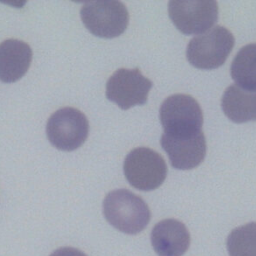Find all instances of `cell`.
Returning <instances> with one entry per match:
<instances>
[{"label": "cell", "mask_w": 256, "mask_h": 256, "mask_svg": "<svg viewBox=\"0 0 256 256\" xmlns=\"http://www.w3.org/2000/svg\"><path fill=\"white\" fill-rule=\"evenodd\" d=\"M103 214L114 228L131 235L143 231L151 219L145 201L128 189L109 192L103 201Z\"/></svg>", "instance_id": "6da1fadb"}, {"label": "cell", "mask_w": 256, "mask_h": 256, "mask_svg": "<svg viewBox=\"0 0 256 256\" xmlns=\"http://www.w3.org/2000/svg\"><path fill=\"white\" fill-rule=\"evenodd\" d=\"M234 46V36L223 26H215L193 37L187 45L186 57L198 69H216L222 66Z\"/></svg>", "instance_id": "7a4b0ae2"}, {"label": "cell", "mask_w": 256, "mask_h": 256, "mask_svg": "<svg viewBox=\"0 0 256 256\" xmlns=\"http://www.w3.org/2000/svg\"><path fill=\"white\" fill-rule=\"evenodd\" d=\"M159 120L165 134L190 135L202 131L203 113L192 96L174 94L162 102Z\"/></svg>", "instance_id": "3957f363"}, {"label": "cell", "mask_w": 256, "mask_h": 256, "mask_svg": "<svg viewBox=\"0 0 256 256\" xmlns=\"http://www.w3.org/2000/svg\"><path fill=\"white\" fill-rule=\"evenodd\" d=\"M123 171L131 186L141 191L155 190L167 176L163 157L148 147H137L125 157Z\"/></svg>", "instance_id": "277c9868"}, {"label": "cell", "mask_w": 256, "mask_h": 256, "mask_svg": "<svg viewBox=\"0 0 256 256\" xmlns=\"http://www.w3.org/2000/svg\"><path fill=\"white\" fill-rule=\"evenodd\" d=\"M84 26L95 36H120L129 23V13L120 1H93L83 4L80 10Z\"/></svg>", "instance_id": "5b68a950"}, {"label": "cell", "mask_w": 256, "mask_h": 256, "mask_svg": "<svg viewBox=\"0 0 256 256\" xmlns=\"http://www.w3.org/2000/svg\"><path fill=\"white\" fill-rule=\"evenodd\" d=\"M46 134L49 142L57 149L73 151L86 141L89 134V123L80 110L64 107L49 117Z\"/></svg>", "instance_id": "8992f818"}, {"label": "cell", "mask_w": 256, "mask_h": 256, "mask_svg": "<svg viewBox=\"0 0 256 256\" xmlns=\"http://www.w3.org/2000/svg\"><path fill=\"white\" fill-rule=\"evenodd\" d=\"M152 85L151 80L143 76L138 68H120L106 83V97L122 110H127L145 104Z\"/></svg>", "instance_id": "52a82bcc"}, {"label": "cell", "mask_w": 256, "mask_h": 256, "mask_svg": "<svg viewBox=\"0 0 256 256\" xmlns=\"http://www.w3.org/2000/svg\"><path fill=\"white\" fill-rule=\"evenodd\" d=\"M168 13L181 33L199 34L217 22L218 3L216 1H169Z\"/></svg>", "instance_id": "ba28073f"}, {"label": "cell", "mask_w": 256, "mask_h": 256, "mask_svg": "<svg viewBox=\"0 0 256 256\" xmlns=\"http://www.w3.org/2000/svg\"><path fill=\"white\" fill-rule=\"evenodd\" d=\"M160 144L166 152L172 167L190 170L199 166L206 156V139L202 131L190 135H169L163 133Z\"/></svg>", "instance_id": "9c48e42d"}, {"label": "cell", "mask_w": 256, "mask_h": 256, "mask_svg": "<svg viewBox=\"0 0 256 256\" xmlns=\"http://www.w3.org/2000/svg\"><path fill=\"white\" fill-rule=\"evenodd\" d=\"M151 244L158 256H182L189 248L190 234L176 219H164L151 231Z\"/></svg>", "instance_id": "30bf717a"}, {"label": "cell", "mask_w": 256, "mask_h": 256, "mask_svg": "<svg viewBox=\"0 0 256 256\" xmlns=\"http://www.w3.org/2000/svg\"><path fill=\"white\" fill-rule=\"evenodd\" d=\"M32 61L30 46L18 39H7L0 43V80L13 83L28 71Z\"/></svg>", "instance_id": "8fae6325"}, {"label": "cell", "mask_w": 256, "mask_h": 256, "mask_svg": "<svg viewBox=\"0 0 256 256\" xmlns=\"http://www.w3.org/2000/svg\"><path fill=\"white\" fill-rule=\"evenodd\" d=\"M221 108L226 117L235 123L256 121V90L230 85L222 95Z\"/></svg>", "instance_id": "7c38bea8"}, {"label": "cell", "mask_w": 256, "mask_h": 256, "mask_svg": "<svg viewBox=\"0 0 256 256\" xmlns=\"http://www.w3.org/2000/svg\"><path fill=\"white\" fill-rule=\"evenodd\" d=\"M230 74L235 84L246 90H256V43L243 46L234 57Z\"/></svg>", "instance_id": "4fadbf2b"}, {"label": "cell", "mask_w": 256, "mask_h": 256, "mask_svg": "<svg viewBox=\"0 0 256 256\" xmlns=\"http://www.w3.org/2000/svg\"><path fill=\"white\" fill-rule=\"evenodd\" d=\"M226 244L229 256H256V222L233 229Z\"/></svg>", "instance_id": "5bb4252c"}, {"label": "cell", "mask_w": 256, "mask_h": 256, "mask_svg": "<svg viewBox=\"0 0 256 256\" xmlns=\"http://www.w3.org/2000/svg\"><path fill=\"white\" fill-rule=\"evenodd\" d=\"M50 256H87L82 251L72 247H61L53 251Z\"/></svg>", "instance_id": "9a60e30c"}]
</instances>
